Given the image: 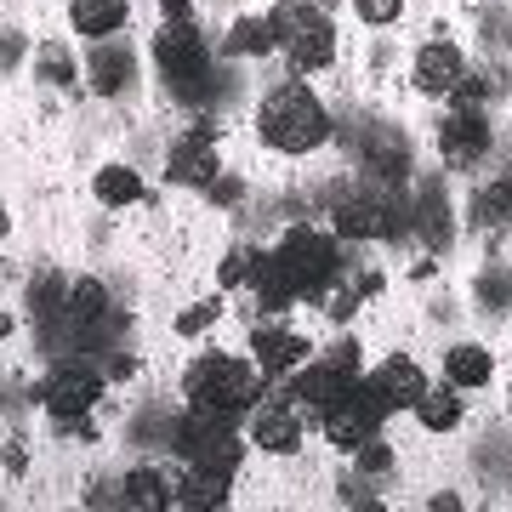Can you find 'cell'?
Returning a JSON list of instances; mask_svg holds the SVG:
<instances>
[{"label": "cell", "instance_id": "6da1fadb", "mask_svg": "<svg viewBox=\"0 0 512 512\" xmlns=\"http://www.w3.org/2000/svg\"><path fill=\"white\" fill-rule=\"evenodd\" d=\"M262 365L245 359V353H200L194 365L183 370V399L194 410H211V416H245L262 404Z\"/></svg>", "mask_w": 512, "mask_h": 512}, {"label": "cell", "instance_id": "7a4b0ae2", "mask_svg": "<svg viewBox=\"0 0 512 512\" xmlns=\"http://www.w3.org/2000/svg\"><path fill=\"white\" fill-rule=\"evenodd\" d=\"M256 137L274 148V154H313V148H325V137H330V114L302 80H285V86H274V92L262 97V109H256Z\"/></svg>", "mask_w": 512, "mask_h": 512}, {"label": "cell", "instance_id": "3957f363", "mask_svg": "<svg viewBox=\"0 0 512 512\" xmlns=\"http://www.w3.org/2000/svg\"><path fill=\"white\" fill-rule=\"evenodd\" d=\"M268 256H274L279 274L291 279L296 296H319L325 285L342 279V268H348V262H342V239H336V228L325 234V228H308V222H302V228H285V239H279Z\"/></svg>", "mask_w": 512, "mask_h": 512}, {"label": "cell", "instance_id": "277c9868", "mask_svg": "<svg viewBox=\"0 0 512 512\" xmlns=\"http://www.w3.org/2000/svg\"><path fill=\"white\" fill-rule=\"evenodd\" d=\"M268 23H274L279 52H285V63L296 74L330 69V57H336V23L319 12V0H279L274 12H268Z\"/></svg>", "mask_w": 512, "mask_h": 512}, {"label": "cell", "instance_id": "5b68a950", "mask_svg": "<svg viewBox=\"0 0 512 512\" xmlns=\"http://www.w3.org/2000/svg\"><path fill=\"white\" fill-rule=\"evenodd\" d=\"M359 348L353 342H336V348L325 353V359H313V365H296L291 370V387H285V399L296 404V410H313V416H325L330 404H342L359 387Z\"/></svg>", "mask_w": 512, "mask_h": 512}, {"label": "cell", "instance_id": "8992f818", "mask_svg": "<svg viewBox=\"0 0 512 512\" xmlns=\"http://www.w3.org/2000/svg\"><path fill=\"white\" fill-rule=\"evenodd\" d=\"M171 444H177V456H183L188 467H222V473H234L239 456H245L234 416H211V410H194V404H188V416L171 427Z\"/></svg>", "mask_w": 512, "mask_h": 512}, {"label": "cell", "instance_id": "52a82bcc", "mask_svg": "<svg viewBox=\"0 0 512 512\" xmlns=\"http://www.w3.org/2000/svg\"><path fill=\"white\" fill-rule=\"evenodd\" d=\"M154 69L171 80V92H194L211 74V52H205V35L194 29V18L160 23V35H154Z\"/></svg>", "mask_w": 512, "mask_h": 512}, {"label": "cell", "instance_id": "ba28073f", "mask_svg": "<svg viewBox=\"0 0 512 512\" xmlns=\"http://www.w3.org/2000/svg\"><path fill=\"white\" fill-rule=\"evenodd\" d=\"M393 416L387 410V399L370 387V376H359V387H353L342 404H330L325 416H319V427H325V439H330V450H342V456H353L365 439H376V427Z\"/></svg>", "mask_w": 512, "mask_h": 512}, {"label": "cell", "instance_id": "9c48e42d", "mask_svg": "<svg viewBox=\"0 0 512 512\" xmlns=\"http://www.w3.org/2000/svg\"><path fill=\"white\" fill-rule=\"evenodd\" d=\"M330 228H336V239H387L404 228V211L399 200H387L376 188H359V194H336Z\"/></svg>", "mask_w": 512, "mask_h": 512}, {"label": "cell", "instance_id": "30bf717a", "mask_svg": "<svg viewBox=\"0 0 512 512\" xmlns=\"http://www.w3.org/2000/svg\"><path fill=\"white\" fill-rule=\"evenodd\" d=\"M217 171H222V160H217V126L211 120H200V126L188 131V137H177L171 154H165V177L177 188H211Z\"/></svg>", "mask_w": 512, "mask_h": 512}, {"label": "cell", "instance_id": "8fae6325", "mask_svg": "<svg viewBox=\"0 0 512 512\" xmlns=\"http://www.w3.org/2000/svg\"><path fill=\"white\" fill-rule=\"evenodd\" d=\"M97 399H103V376L86 365H57L40 387V404L52 421H69V416H92Z\"/></svg>", "mask_w": 512, "mask_h": 512}, {"label": "cell", "instance_id": "7c38bea8", "mask_svg": "<svg viewBox=\"0 0 512 512\" xmlns=\"http://www.w3.org/2000/svg\"><path fill=\"white\" fill-rule=\"evenodd\" d=\"M439 154L444 165H456V171H467V165H478L484 154H490V120H484V109H456L450 120H439Z\"/></svg>", "mask_w": 512, "mask_h": 512}, {"label": "cell", "instance_id": "4fadbf2b", "mask_svg": "<svg viewBox=\"0 0 512 512\" xmlns=\"http://www.w3.org/2000/svg\"><path fill=\"white\" fill-rule=\"evenodd\" d=\"M308 336H296V330L285 325H256L251 330V359L262 365V376L268 382H285L296 365H308Z\"/></svg>", "mask_w": 512, "mask_h": 512}, {"label": "cell", "instance_id": "5bb4252c", "mask_svg": "<svg viewBox=\"0 0 512 512\" xmlns=\"http://www.w3.org/2000/svg\"><path fill=\"white\" fill-rule=\"evenodd\" d=\"M251 444L268 450V456H296V450H302V410L285 404V399L256 404L251 410Z\"/></svg>", "mask_w": 512, "mask_h": 512}, {"label": "cell", "instance_id": "9a60e30c", "mask_svg": "<svg viewBox=\"0 0 512 512\" xmlns=\"http://www.w3.org/2000/svg\"><path fill=\"white\" fill-rule=\"evenodd\" d=\"M461 74H467V57L450 46V40H433V46H421L416 63H410V86L421 97H450L461 86Z\"/></svg>", "mask_w": 512, "mask_h": 512}, {"label": "cell", "instance_id": "2e32d148", "mask_svg": "<svg viewBox=\"0 0 512 512\" xmlns=\"http://www.w3.org/2000/svg\"><path fill=\"white\" fill-rule=\"evenodd\" d=\"M370 376V387L387 399V410H416L421 404V393H427V370L416 365V359H404V353H393V359H382L376 370H365Z\"/></svg>", "mask_w": 512, "mask_h": 512}, {"label": "cell", "instance_id": "e0dca14e", "mask_svg": "<svg viewBox=\"0 0 512 512\" xmlns=\"http://www.w3.org/2000/svg\"><path fill=\"white\" fill-rule=\"evenodd\" d=\"M177 490H183V473H165V467H131V473L120 478V507L165 512V507H177Z\"/></svg>", "mask_w": 512, "mask_h": 512}, {"label": "cell", "instance_id": "ac0fdd59", "mask_svg": "<svg viewBox=\"0 0 512 512\" xmlns=\"http://www.w3.org/2000/svg\"><path fill=\"white\" fill-rule=\"evenodd\" d=\"M63 319H69L80 336H103V325L114 319V296L103 279H74L63 291Z\"/></svg>", "mask_w": 512, "mask_h": 512}, {"label": "cell", "instance_id": "d6986e66", "mask_svg": "<svg viewBox=\"0 0 512 512\" xmlns=\"http://www.w3.org/2000/svg\"><path fill=\"white\" fill-rule=\"evenodd\" d=\"M228 490H234V473H222V467H188L183 490H177V507H188V512H222V507H228Z\"/></svg>", "mask_w": 512, "mask_h": 512}, {"label": "cell", "instance_id": "ffe728a7", "mask_svg": "<svg viewBox=\"0 0 512 512\" xmlns=\"http://www.w3.org/2000/svg\"><path fill=\"white\" fill-rule=\"evenodd\" d=\"M131 18V6L126 0H74L69 6V23H74V35H86V40H109L120 35Z\"/></svg>", "mask_w": 512, "mask_h": 512}, {"label": "cell", "instance_id": "44dd1931", "mask_svg": "<svg viewBox=\"0 0 512 512\" xmlns=\"http://www.w3.org/2000/svg\"><path fill=\"white\" fill-rule=\"evenodd\" d=\"M490 376H495L490 348H478V342H456V348L444 353V382H456L461 393H473V387H490Z\"/></svg>", "mask_w": 512, "mask_h": 512}, {"label": "cell", "instance_id": "7402d4cb", "mask_svg": "<svg viewBox=\"0 0 512 512\" xmlns=\"http://www.w3.org/2000/svg\"><path fill=\"white\" fill-rule=\"evenodd\" d=\"M461 416H467V399H461L456 382L427 387V393H421V404H416V421L427 427V433H456Z\"/></svg>", "mask_w": 512, "mask_h": 512}, {"label": "cell", "instance_id": "603a6c76", "mask_svg": "<svg viewBox=\"0 0 512 512\" xmlns=\"http://www.w3.org/2000/svg\"><path fill=\"white\" fill-rule=\"evenodd\" d=\"M365 171L382 177V183H404V177H410V148H404L399 137L376 131V137L365 143Z\"/></svg>", "mask_w": 512, "mask_h": 512}, {"label": "cell", "instance_id": "cb8c5ba5", "mask_svg": "<svg viewBox=\"0 0 512 512\" xmlns=\"http://www.w3.org/2000/svg\"><path fill=\"white\" fill-rule=\"evenodd\" d=\"M131 69H137V63H131V52L126 46H114V35L109 40H97V52H92V86L97 92H126V80H131Z\"/></svg>", "mask_w": 512, "mask_h": 512}, {"label": "cell", "instance_id": "d4e9b609", "mask_svg": "<svg viewBox=\"0 0 512 512\" xmlns=\"http://www.w3.org/2000/svg\"><path fill=\"white\" fill-rule=\"evenodd\" d=\"M92 188H97V200H103V205H137L148 194L143 177H137L131 165H103V171L92 177Z\"/></svg>", "mask_w": 512, "mask_h": 512}, {"label": "cell", "instance_id": "484cf974", "mask_svg": "<svg viewBox=\"0 0 512 512\" xmlns=\"http://www.w3.org/2000/svg\"><path fill=\"white\" fill-rule=\"evenodd\" d=\"M228 52H234V57H268V52H279L274 23H268V18H239L234 29H228Z\"/></svg>", "mask_w": 512, "mask_h": 512}, {"label": "cell", "instance_id": "4316f807", "mask_svg": "<svg viewBox=\"0 0 512 512\" xmlns=\"http://www.w3.org/2000/svg\"><path fill=\"white\" fill-rule=\"evenodd\" d=\"M262 262H268V251H256V245H234V251L217 262V285H222V291H239V285H251V279L262 274Z\"/></svg>", "mask_w": 512, "mask_h": 512}, {"label": "cell", "instance_id": "83f0119b", "mask_svg": "<svg viewBox=\"0 0 512 512\" xmlns=\"http://www.w3.org/2000/svg\"><path fill=\"white\" fill-rule=\"evenodd\" d=\"M35 80L63 92V86H74V80H80V63H74L69 46H57V40H52V46H40V52H35Z\"/></svg>", "mask_w": 512, "mask_h": 512}, {"label": "cell", "instance_id": "f1b7e54d", "mask_svg": "<svg viewBox=\"0 0 512 512\" xmlns=\"http://www.w3.org/2000/svg\"><path fill=\"white\" fill-rule=\"evenodd\" d=\"M251 291H256V308L262 313H285L296 302V291H291V279L279 274L274 268V256H268V262H262V274L251 279Z\"/></svg>", "mask_w": 512, "mask_h": 512}, {"label": "cell", "instance_id": "f546056e", "mask_svg": "<svg viewBox=\"0 0 512 512\" xmlns=\"http://www.w3.org/2000/svg\"><path fill=\"white\" fill-rule=\"evenodd\" d=\"M217 319H222V302H194V308L177 313V336H205Z\"/></svg>", "mask_w": 512, "mask_h": 512}, {"label": "cell", "instance_id": "4dcf8cb0", "mask_svg": "<svg viewBox=\"0 0 512 512\" xmlns=\"http://www.w3.org/2000/svg\"><path fill=\"white\" fill-rule=\"evenodd\" d=\"M319 308H325L330 319H353V308H359V291H348V285H325V291H319Z\"/></svg>", "mask_w": 512, "mask_h": 512}, {"label": "cell", "instance_id": "1f68e13d", "mask_svg": "<svg viewBox=\"0 0 512 512\" xmlns=\"http://www.w3.org/2000/svg\"><path fill=\"white\" fill-rule=\"evenodd\" d=\"M353 12L370 23V29H382V23H399L404 0H353Z\"/></svg>", "mask_w": 512, "mask_h": 512}, {"label": "cell", "instance_id": "d6a6232c", "mask_svg": "<svg viewBox=\"0 0 512 512\" xmlns=\"http://www.w3.org/2000/svg\"><path fill=\"white\" fill-rule=\"evenodd\" d=\"M353 456H359V473H387V467H393V450H387L382 439H365Z\"/></svg>", "mask_w": 512, "mask_h": 512}, {"label": "cell", "instance_id": "836d02e7", "mask_svg": "<svg viewBox=\"0 0 512 512\" xmlns=\"http://www.w3.org/2000/svg\"><path fill=\"white\" fill-rule=\"evenodd\" d=\"M18 57H23V35L12 29V35H0V69H6V63H18Z\"/></svg>", "mask_w": 512, "mask_h": 512}, {"label": "cell", "instance_id": "e575fe53", "mask_svg": "<svg viewBox=\"0 0 512 512\" xmlns=\"http://www.w3.org/2000/svg\"><path fill=\"white\" fill-rule=\"evenodd\" d=\"M194 6H200V0H160L165 18H194Z\"/></svg>", "mask_w": 512, "mask_h": 512}, {"label": "cell", "instance_id": "d590c367", "mask_svg": "<svg viewBox=\"0 0 512 512\" xmlns=\"http://www.w3.org/2000/svg\"><path fill=\"white\" fill-rule=\"evenodd\" d=\"M211 200H239V183H228V177L217 171V183H211Z\"/></svg>", "mask_w": 512, "mask_h": 512}, {"label": "cell", "instance_id": "8d00e7d4", "mask_svg": "<svg viewBox=\"0 0 512 512\" xmlns=\"http://www.w3.org/2000/svg\"><path fill=\"white\" fill-rule=\"evenodd\" d=\"M0 461H6V473H23V467H29V456H23L18 444H12V450H6V456H0Z\"/></svg>", "mask_w": 512, "mask_h": 512}, {"label": "cell", "instance_id": "74e56055", "mask_svg": "<svg viewBox=\"0 0 512 512\" xmlns=\"http://www.w3.org/2000/svg\"><path fill=\"white\" fill-rule=\"evenodd\" d=\"M433 512H461V495H450V490L433 495Z\"/></svg>", "mask_w": 512, "mask_h": 512}, {"label": "cell", "instance_id": "f35d334b", "mask_svg": "<svg viewBox=\"0 0 512 512\" xmlns=\"http://www.w3.org/2000/svg\"><path fill=\"white\" fill-rule=\"evenodd\" d=\"M12 330H18V319H12V313H0V342H6Z\"/></svg>", "mask_w": 512, "mask_h": 512}, {"label": "cell", "instance_id": "ab89813d", "mask_svg": "<svg viewBox=\"0 0 512 512\" xmlns=\"http://www.w3.org/2000/svg\"><path fill=\"white\" fill-rule=\"evenodd\" d=\"M6 228H12V217H6V205H0V234H6Z\"/></svg>", "mask_w": 512, "mask_h": 512}]
</instances>
